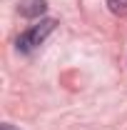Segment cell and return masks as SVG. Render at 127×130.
<instances>
[{
    "label": "cell",
    "instance_id": "cell-1",
    "mask_svg": "<svg viewBox=\"0 0 127 130\" xmlns=\"http://www.w3.org/2000/svg\"><path fill=\"white\" fill-rule=\"evenodd\" d=\"M55 25H57V20H52V18H43L40 23L30 25L28 30L17 38V43H15V45H17V53H23V55L35 53V50L48 40V35L55 30Z\"/></svg>",
    "mask_w": 127,
    "mask_h": 130
},
{
    "label": "cell",
    "instance_id": "cell-2",
    "mask_svg": "<svg viewBox=\"0 0 127 130\" xmlns=\"http://www.w3.org/2000/svg\"><path fill=\"white\" fill-rule=\"evenodd\" d=\"M45 10H48L45 0H20V5H17V13L23 18H40Z\"/></svg>",
    "mask_w": 127,
    "mask_h": 130
},
{
    "label": "cell",
    "instance_id": "cell-3",
    "mask_svg": "<svg viewBox=\"0 0 127 130\" xmlns=\"http://www.w3.org/2000/svg\"><path fill=\"white\" fill-rule=\"evenodd\" d=\"M107 8H110V13H115L120 18L127 15V0H107Z\"/></svg>",
    "mask_w": 127,
    "mask_h": 130
},
{
    "label": "cell",
    "instance_id": "cell-4",
    "mask_svg": "<svg viewBox=\"0 0 127 130\" xmlns=\"http://www.w3.org/2000/svg\"><path fill=\"white\" fill-rule=\"evenodd\" d=\"M0 130H15V128H13L10 123H3V125H0Z\"/></svg>",
    "mask_w": 127,
    "mask_h": 130
}]
</instances>
